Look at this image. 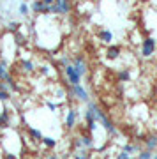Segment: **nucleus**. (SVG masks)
Instances as JSON below:
<instances>
[{
    "instance_id": "2f4dec72",
    "label": "nucleus",
    "mask_w": 157,
    "mask_h": 159,
    "mask_svg": "<svg viewBox=\"0 0 157 159\" xmlns=\"http://www.w3.org/2000/svg\"><path fill=\"white\" fill-rule=\"evenodd\" d=\"M0 140H2V134H0Z\"/></svg>"
},
{
    "instance_id": "412c9836",
    "label": "nucleus",
    "mask_w": 157,
    "mask_h": 159,
    "mask_svg": "<svg viewBox=\"0 0 157 159\" xmlns=\"http://www.w3.org/2000/svg\"><path fill=\"white\" fill-rule=\"evenodd\" d=\"M73 159H92V156L87 150H76L73 154Z\"/></svg>"
},
{
    "instance_id": "c85d7f7f",
    "label": "nucleus",
    "mask_w": 157,
    "mask_h": 159,
    "mask_svg": "<svg viewBox=\"0 0 157 159\" xmlns=\"http://www.w3.org/2000/svg\"><path fill=\"white\" fill-rule=\"evenodd\" d=\"M46 159H62V157H58V156H55V154H53V156H48Z\"/></svg>"
},
{
    "instance_id": "9d476101",
    "label": "nucleus",
    "mask_w": 157,
    "mask_h": 159,
    "mask_svg": "<svg viewBox=\"0 0 157 159\" xmlns=\"http://www.w3.org/2000/svg\"><path fill=\"white\" fill-rule=\"evenodd\" d=\"M97 37H99V41H101L102 44H113V39H115V35H113L111 30H106V29H101L99 32H97Z\"/></svg>"
},
{
    "instance_id": "7c9ffc66",
    "label": "nucleus",
    "mask_w": 157,
    "mask_h": 159,
    "mask_svg": "<svg viewBox=\"0 0 157 159\" xmlns=\"http://www.w3.org/2000/svg\"><path fill=\"white\" fill-rule=\"evenodd\" d=\"M62 159H73V157H62Z\"/></svg>"
},
{
    "instance_id": "1a4fd4ad",
    "label": "nucleus",
    "mask_w": 157,
    "mask_h": 159,
    "mask_svg": "<svg viewBox=\"0 0 157 159\" xmlns=\"http://www.w3.org/2000/svg\"><path fill=\"white\" fill-rule=\"evenodd\" d=\"M120 55H122V48H120L118 44H110L106 48V58H108V60L115 62V60L120 58Z\"/></svg>"
},
{
    "instance_id": "4468645a",
    "label": "nucleus",
    "mask_w": 157,
    "mask_h": 159,
    "mask_svg": "<svg viewBox=\"0 0 157 159\" xmlns=\"http://www.w3.org/2000/svg\"><path fill=\"white\" fill-rule=\"evenodd\" d=\"M117 80L120 83H127L131 81V69H120L117 73Z\"/></svg>"
},
{
    "instance_id": "aec40b11",
    "label": "nucleus",
    "mask_w": 157,
    "mask_h": 159,
    "mask_svg": "<svg viewBox=\"0 0 157 159\" xmlns=\"http://www.w3.org/2000/svg\"><path fill=\"white\" fill-rule=\"evenodd\" d=\"M44 104H46V108L50 110V111H53V113H55V111H58V108H60V104H58V102H55V101H51V99H46Z\"/></svg>"
},
{
    "instance_id": "cd10ccee",
    "label": "nucleus",
    "mask_w": 157,
    "mask_h": 159,
    "mask_svg": "<svg viewBox=\"0 0 157 159\" xmlns=\"http://www.w3.org/2000/svg\"><path fill=\"white\" fill-rule=\"evenodd\" d=\"M43 4H44L46 7H51L53 4H55V0H43Z\"/></svg>"
},
{
    "instance_id": "423d86ee",
    "label": "nucleus",
    "mask_w": 157,
    "mask_h": 159,
    "mask_svg": "<svg viewBox=\"0 0 157 159\" xmlns=\"http://www.w3.org/2000/svg\"><path fill=\"white\" fill-rule=\"evenodd\" d=\"M78 117H79L78 110H76V108H69L67 111H65V119H64V125H65V127H67L69 131H71V129H74V127H76V124H78Z\"/></svg>"
},
{
    "instance_id": "bb28decb",
    "label": "nucleus",
    "mask_w": 157,
    "mask_h": 159,
    "mask_svg": "<svg viewBox=\"0 0 157 159\" xmlns=\"http://www.w3.org/2000/svg\"><path fill=\"white\" fill-rule=\"evenodd\" d=\"M4 159H18L16 154H12V152H6L4 154Z\"/></svg>"
},
{
    "instance_id": "ddd939ff",
    "label": "nucleus",
    "mask_w": 157,
    "mask_h": 159,
    "mask_svg": "<svg viewBox=\"0 0 157 159\" xmlns=\"http://www.w3.org/2000/svg\"><path fill=\"white\" fill-rule=\"evenodd\" d=\"M27 131H28V134H30V140H34V142H43L44 134L41 133V129H37V127H34V125H28Z\"/></svg>"
},
{
    "instance_id": "393cba45",
    "label": "nucleus",
    "mask_w": 157,
    "mask_h": 159,
    "mask_svg": "<svg viewBox=\"0 0 157 159\" xmlns=\"http://www.w3.org/2000/svg\"><path fill=\"white\" fill-rule=\"evenodd\" d=\"M11 99V92L9 90H0V102H7Z\"/></svg>"
},
{
    "instance_id": "f3484780",
    "label": "nucleus",
    "mask_w": 157,
    "mask_h": 159,
    "mask_svg": "<svg viewBox=\"0 0 157 159\" xmlns=\"http://www.w3.org/2000/svg\"><path fill=\"white\" fill-rule=\"evenodd\" d=\"M145 148L146 150H152V152H154V148H157V134L146 138L145 140Z\"/></svg>"
},
{
    "instance_id": "a878e982",
    "label": "nucleus",
    "mask_w": 157,
    "mask_h": 159,
    "mask_svg": "<svg viewBox=\"0 0 157 159\" xmlns=\"http://www.w3.org/2000/svg\"><path fill=\"white\" fill-rule=\"evenodd\" d=\"M115 159H134L131 154H127V152H123V150H120V152L117 154V157Z\"/></svg>"
},
{
    "instance_id": "b1692460",
    "label": "nucleus",
    "mask_w": 157,
    "mask_h": 159,
    "mask_svg": "<svg viewBox=\"0 0 157 159\" xmlns=\"http://www.w3.org/2000/svg\"><path fill=\"white\" fill-rule=\"evenodd\" d=\"M20 27H21V25H20L18 21H9V23H7V30L16 32V34H18V30H20Z\"/></svg>"
},
{
    "instance_id": "f257e3e1",
    "label": "nucleus",
    "mask_w": 157,
    "mask_h": 159,
    "mask_svg": "<svg viewBox=\"0 0 157 159\" xmlns=\"http://www.w3.org/2000/svg\"><path fill=\"white\" fill-rule=\"evenodd\" d=\"M88 108H92V111L96 113V120L102 125V127H104V129H106L108 134H111V138H117L118 136V129L115 127V124H113L111 120H110V117H108V115L104 113L99 106H97L96 102H92V101L88 102Z\"/></svg>"
},
{
    "instance_id": "f03ea898",
    "label": "nucleus",
    "mask_w": 157,
    "mask_h": 159,
    "mask_svg": "<svg viewBox=\"0 0 157 159\" xmlns=\"http://www.w3.org/2000/svg\"><path fill=\"white\" fill-rule=\"evenodd\" d=\"M157 50V41L154 37H145L140 44V55L143 58H150Z\"/></svg>"
},
{
    "instance_id": "dca6fc26",
    "label": "nucleus",
    "mask_w": 157,
    "mask_h": 159,
    "mask_svg": "<svg viewBox=\"0 0 157 159\" xmlns=\"http://www.w3.org/2000/svg\"><path fill=\"white\" fill-rule=\"evenodd\" d=\"M6 127H9V111L2 110L0 111V129H6Z\"/></svg>"
},
{
    "instance_id": "39448f33",
    "label": "nucleus",
    "mask_w": 157,
    "mask_h": 159,
    "mask_svg": "<svg viewBox=\"0 0 157 159\" xmlns=\"http://www.w3.org/2000/svg\"><path fill=\"white\" fill-rule=\"evenodd\" d=\"M69 89H71V96L76 97L78 101H81V102H90V94H88V90H87L83 85L69 87Z\"/></svg>"
},
{
    "instance_id": "20e7f679",
    "label": "nucleus",
    "mask_w": 157,
    "mask_h": 159,
    "mask_svg": "<svg viewBox=\"0 0 157 159\" xmlns=\"http://www.w3.org/2000/svg\"><path fill=\"white\" fill-rule=\"evenodd\" d=\"M51 14H67L71 12V0H55V4L50 7Z\"/></svg>"
},
{
    "instance_id": "f8f14e48",
    "label": "nucleus",
    "mask_w": 157,
    "mask_h": 159,
    "mask_svg": "<svg viewBox=\"0 0 157 159\" xmlns=\"http://www.w3.org/2000/svg\"><path fill=\"white\" fill-rule=\"evenodd\" d=\"M32 11L37 14H50V7H46L43 4V0H34L32 2Z\"/></svg>"
},
{
    "instance_id": "2eb2a0df",
    "label": "nucleus",
    "mask_w": 157,
    "mask_h": 159,
    "mask_svg": "<svg viewBox=\"0 0 157 159\" xmlns=\"http://www.w3.org/2000/svg\"><path fill=\"white\" fill-rule=\"evenodd\" d=\"M122 150H123V152H127V154H131V156H134V154L141 152L140 147H138V145H134V143H123Z\"/></svg>"
},
{
    "instance_id": "6ab92c4d",
    "label": "nucleus",
    "mask_w": 157,
    "mask_h": 159,
    "mask_svg": "<svg viewBox=\"0 0 157 159\" xmlns=\"http://www.w3.org/2000/svg\"><path fill=\"white\" fill-rule=\"evenodd\" d=\"M18 12H20L21 16H28V14H30V6H28L25 0L20 2V6H18Z\"/></svg>"
},
{
    "instance_id": "4be33fe9",
    "label": "nucleus",
    "mask_w": 157,
    "mask_h": 159,
    "mask_svg": "<svg viewBox=\"0 0 157 159\" xmlns=\"http://www.w3.org/2000/svg\"><path fill=\"white\" fill-rule=\"evenodd\" d=\"M154 157V152H152V150H141L140 154H138V156H136V159H152Z\"/></svg>"
},
{
    "instance_id": "a211bd4d",
    "label": "nucleus",
    "mask_w": 157,
    "mask_h": 159,
    "mask_svg": "<svg viewBox=\"0 0 157 159\" xmlns=\"http://www.w3.org/2000/svg\"><path fill=\"white\" fill-rule=\"evenodd\" d=\"M41 143H43V145H44L46 148H55L56 145H58V142H56V140H55L53 136H44Z\"/></svg>"
},
{
    "instance_id": "c756f323",
    "label": "nucleus",
    "mask_w": 157,
    "mask_h": 159,
    "mask_svg": "<svg viewBox=\"0 0 157 159\" xmlns=\"http://www.w3.org/2000/svg\"><path fill=\"white\" fill-rule=\"evenodd\" d=\"M152 159H157V152H155V154H154V157H152Z\"/></svg>"
},
{
    "instance_id": "473e14b6",
    "label": "nucleus",
    "mask_w": 157,
    "mask_h": 159,
    "mask_svg": "<svg viewBox=\"0 0 157 159\" xmlns=\"http://www.w3.org/2000/svg\"><path fill=\"white\" fill-rule=\"evenodd\" d=\"M2 2H6V0H2Z\"/></svg>"
},
{
    "instance_id": "0eeeda50",
    "label": "nucleus",
    "mask_w": 157,
    "mask_h": 159,
    "mask_svg": "<svg viewBox=\"0 0 157 159\" xmlns=\"http://www.w3.org/2000/svg\"><path fill=\"white\" fill-rule=\"evenodd\" d=\"M83 119H85V125H87V131H88V133H94V131L97 129V124H99V122L96 120V113L92 111V108H87V110H85Z\"/></svg>"
},
{
    "instance_id": "5701e85b",
    "label": "nucleus",
    "mask_w": 157,
    "mask_h": 159,
    "mask_svg": "<svg viewBox=\"0 0 157 159\" xmlns=\"http://www.w3.org/2000/svg\"><path fill=\"white\" fill-rule=\"evenodd\" d=\"M39 73H41V76H51L53 71H51V67L48 66V64H44V66H41L39 67Z\"/></svg>"
},
{
    "instance_id": "6e6552de",
    "label": "nucleus",
    "mask_w": 157,
    "mask_h": 159,
    "mask_svg": "<svg viewBox=\"0 0 157 159\" xmlns=\"http://www.w3.org/2000/svg\"><path fill=\"white\" fill-rule=\"evenodd\" d=\"M76 67V71L79 73V76L83 78L85 74H87V71H88V64H87V60H85L83 55H76V57L73 58V62H71Z\"/></svg>"
},
{
    "instance_id": "7ed1b4c3",
    "label": "nucleus",
    "mask_w": 157,
    "mask_h": 159,
    "mask_svg": "<svg viewBox=\"0 0 157 159\" xmlns=\"http://www.w3.org/2000/svg\"><path fill=\"white\" fill-rule=\"evenodd\" d=\"M64 74H65V78H67L69 87L81 85V76H79V73L76 71V67H74L73 64H69V66L64 67Z\"/></svg>"
},
{
    "instance_id": "9b49d317",
    "label": "nucleus",
    "mask_w": 157,
    "mask_h": 159,
    "mask_svg": "<svg viewBox=\"0 0 157 159\" xmlns=\"http://www.w3.org/2000/svg\"><path fill=\"white\" fill-rule=\"evenodd\" d=\"M20 69H21V73L25 74H32L35 71V64L30 60V58H23L20 60Z\"/></svg>"
}]
</instances>
